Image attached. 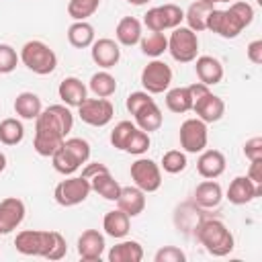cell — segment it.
I'll list each match as a JSON object with an SVG mask.
<instances>
[{
	"instance_id": "9c48e42d",
	"label": "cell",
	"mask_w": 262,
	"mask_h": 262,
	"mask_svg": "<svg viewBox=\"0 0 262 262\" xmlns=\"http://www.w3.org/2000/svg\"><path fill=\"white\" fill-rule=\"evenodd\" d=\"M131 180L137 188L143 192H156L162 186V170L160 166L149 158H139L131 164Z\"/></svg>"
},
{
	"instance_id": "7bdbcfd3",
	"label": "cell",
	"mask_w": 262,
	"mask_h": 262,
	"mask_svg": "<svg viewBox=\"0 0 262 262\" xmlns=\"http://www.w3.org/2000/svg\"><path fill=\"white\" fill-rule=\"evenodd\" d=\"M151 100H154V98L149 96V92H145V90L141 92V90H139V92H131V94L127 96V102H125V104H127V111H129L131 115H135L141 106H145V104L151 102Z\"/></svg>"
},
{
	"instance_id": "7dc6e473",
	"label": "cell",
	"mask_w": 262,
	"mask_h": 262,
	"mask_svg": "<svg viewBox=\"0 0 262 262\" xmlns=\"http://www.w3.org/2000/svg\"><path fill=\"white\" fill-rule=\"evenodd\" d=\"M248 178H250L254 184H262V158H258V160H250Z\"/></svg>"
},
{
	"instance_id": "e0dca14e",
	"label": "cell",
	"mask_w": 262,
	"mask_h": 262,
	"mask_svg": "<svg viewBox=\"0 0 262 262\" xmlns=\"http://www.w3.org/2000/svg\"><path fill=\"white\" fill-rule=\"evenodd\" d=\"M194 72L199 82L207 84V86H215L223 80V66L217 57L213 55H201L194 59Z\"/></svg>"
},
{
	"instance_id": "7a4b0ae2",
	"label": "cell",
	"mask_w": 262,
	"mask_h": 262,
	"mask_svg": "<svg viewBox=\"0 0 262 262\" xmlns=\"http://www.w3.org/2000/svg\"><path fill=\"white\" fill-rule=\"evenodd\" d=\"M254 20V8L248 2H231L229 8H213L207 16V29L223 39H235Z\"/></svg>"
},
{
	"instance_id": "d590c367",
	"label": "cell",
	"mask_w": 262,
	"mask_h": 262,
	"mask_svg": "<svg viewBox=\"0 0 262 262\" xmlns=\"http://www.w3.org/2000/svg\"><path fill=\"white\" fill-rule=\"evenodd\" d=\"M100 6V0H70L68 2V14L74 20H86L92 16Z\"/></svg>"
},
{
	"instance_id": "ee69618b",
	"label": "cell",
	"mask_w": 262,
	"mask_h": 262,
	"mask_svg": "<svg viewBox=\"0 0 262 262\" xmlns=\"http://www.w3.org/2000/svg\"><path fill=\"white\" fill-rule=\"evenodd\" d=\"M244 156L248 160H258L262 158V137H252L244 143Z\"/></svg>"
},
{
	"instance_id": "7c38bea8",
	"label": "cell",
	"mask_w": 262,
	"mask_h": 262,
	"mask_svg": "<svg viewBox=\"0 0 262 262\" xmlns=\"http://www.w3.org/2000/svg\"><path fill=\"white\" fill-rule=\"evenodd\" d=\"M180 147L186 154H201L207 147L209 135H207V123H203L199 117L196 119H186L180 125Z\"/></svg>"
},
{
	"instance_id": "83f0119b",
	"label": "cell",
	"mask_w": 262,
	"mask_h": 262,
	"mask_svg": "<svg viewBox=\"0 0 262 262\" xmlns=\"http://www.w3.org/2000/svg\"><path fill=\"white\" fill-rule=\"evenodd\" d=\"M215 6L211 2H205V0H194L188 10L184 12V20L188 25V29H192L194 33H201V31H207V16L209 12L213 10Z\"/></svg>"
},
{
	"instance_id": "484cf974",
	"label": "cell",
	"mask_w": 262,
	"mask_h": 262,
	"mask_svg": "<svg viewBox=\"0 0 262 262\" xmlns=\"http://www.w3.org/2000/svg\"><path fill=\"white\" fill-rule=\"evenodd\" d=\"M108 260L111 262H141L143 260V248L135 239L119 242L108 250Z\"/></svg>"
},
{
	"instance_id": "ab89813d",
	"label": "cell",
	"mask_w": 262,
	"mask_h": 262,
	"mask_svg": "<svg viewBox=\"0 0 262 262\" xmlns=\"http://www.w3.org/2000/svg\"><path fill=\"white\" fill-rule=\"evenodd\" d=\"M61 145L68 151H72L78 158L80 164H86L88 162V158H90V143L86 139H82V137H70V139H63Z\"/></svg>"
},
{
	"instance_id": "52a82bcc",
	"label": "cell",
	"mask_w": 262,
	"mask_h": 262,
	"mask_svg": "<svg viewBox=\"0 0 262 262\" xmlns=\"http://www.w3.org/2000/svg\"><path fill=\"white\" fill-rule=\"evenodd\" d=\"M184 20V10L176 4L154 6L143 14V25L154 33H164L166 29H176Z\"/></svg>"
},
{
	"instance_id": "f1b7e54d",
	"label": "cell",
	"mask_w": 262,
	"mask_h": 262,
	"mask_svg": "<svg viewBox=\"0 0 262 262\" xmlns=\"http://www.w3.org/2000/svg\"><path fill=\"white\" fill-rule=\"evenodd\" d=\"M41 111H43V104H41V98L35 92H20V94H16V98H14V113L20 119L33 121V119L39 117Z\"/></svg>"
},
{
	"instance_id": "277c9868",
	"label": "cell",
	"mask_w": 262,
	"mask_h": 262,
	"mask_svg": "<svg viewBox=\"0 0 262 262\" xmlns=\"http://www.w3.org/2000/svg\"><path fill=\"white\" fill-rule=\"evenodd\" d=\"M18 57H20V61H23L33 74H39V76L51 74V72L55 70V66H57V55H55V51H53L47 43H43V41H39V39L27 41V43L23 45Z\"/></svg>"
},
{
	"instance_id": "8992f818",
	"label": "cell",
	"mask_w": 262,
	"mask_h": 262,
	"mask_svg": "<svg viewBox=\"0 0 262 262\" xmlns=\"http://www.w3.org/2000/svg\"><path fill=\"white\" fill-rule=\"evenodd\" d=\"M168 51L180 63L194 61L196 53H199V37H196V33L192 29H188V27H182V25L172 29V33L168 37Z\"/></svg>"
},
{
	"instance_id": "ac0fdd59",
	"label": "cell",
	"mask_w": 262,
	"mask_h": 262,
	"mask_svg": "<svg viewBox=\"0 0 262 262\" xmlns=\"http://www.w3.org/2000/svg\"><path fill=\"white\" fill-rule=\"evenodd\" d=\"M57 94H59V98H61V102L66 104V106H80L88 96V88H86V84L80 80V78H76V76H70V78H63L61 82H59V88H57Z\"/></svg>"
},
{
	"instance_id": "3957f363",
	"label": "cell",
	"mask_w": 262,
	"mask_h": 262,
	"mask_svg": "<svg viewBox=\"0 0 262 262\" xmlns=\"http://www.w3.org/2000/svg\"><path fill=\"white\" fill-rule=\"evenodd\" d=\"M194 235L199 239L201 246H205V250L211 254V256H227L233 248H235V239H233V233L227 229V225L219 219H203L196 223V229H194Z\"/></svg>"
},
{
	"instance_id": "f546056e",
	"label": "cell",
	"mask_w": 262,
	"mask_h": 262,
	"mask_svg": "<svg viewBox=\"0 0 262 262\" xmlns=\"http://www.w3.org/2000/svg\"><path fill=\"white\" fill-rule=\"evenodd\" d=\"M68 41L76 49L90 47L94 43V27L86 20H74L68 29Z\"/></svg>"
},
{
	"instance_id": "9a60e30c",
	"label": "cell",
	"mask_w": 262,
	"mask_h": 262,
	"mask_svg": "<svg viewBox=\"0 0 262 262\" xmlns=\"http://www.w3.org/2000/svg\"><path fill=\"white\" fill-rule=\"evenodd\" d=\"M262 194V184H254L248 176H235L227 188V201L233 205H246Z\"/></svg>"
},
{
	"instance_id": "30bf717a",
	"label": "cell",
	"mask_w": 262,
	"mask_h": 262,
	"mask_svg": "<svg viewBox=\"0 0 262 262\" xmlns=\"http://www.w3.org/2000/svg\"><path fill=\"white\" fill-rule=\"evenodd\" d=\"M170 82H172V70L166 61H162L158 57L151 59L141 70V86L149 94H162L164 90H168Z\"/></svg>"
},
{
	"instance_id": "bcb514c9",
	"label": "cell",
	"mask_w": 262,
	"mask_h": 262,
	"mask_svg": "<svg viewBox=\"0 0 262 262\" xmlns=\"http://www.w3.org/2000/svg\"><path fill=\"white\" fill-rule=\"evenodd\" d=\"M66 254H68V244H66V237L59 233V237H57V242L53 244V250L49 252L47 260H61Z\"/></svg>"
},
{
	"instance_id": "8d00e7d4",
	"label": "cell",
	"mask_w": 262,
	"mask_h": 262,
	"mask_svg": "<svg viewBox=\"0 0 262 262\" xmlns=\"http://www.w3.org/2000/svg\"><path fill=\"white\" fill-rule=\"evenodd\" d=\"M149 145H151V141H149V133L141 131L139 127H135V129L131 131V135H129V139H127L123 151L133 154V156H141V154H145V151L149 149Z\"/></svg>"
},
{
	"instance_id": "ffe728a7",
	"label": "cell",
	"mask_w": 262,
	"mask_h": 262,
	"mask_svg": "<svg viewBox=\"0 0 262 262\" xmlns=\"http://www.w3.org/2000/svg\"><path fill=\"white\" fill-rule=\"evenodd\" d=\"M117 205L129 217H137L145 209V192L141 188H137L135 184L133 186H121V192L117 196Z\"/></svg>"
},
{
	"instance_id": "d6986e66",
	"label": "cell",
	"mask_w": 262,
	"mask_h": 262,
	"mask_svg": "<svg viewBox=\"0 0 262 262\" xmlns=\"http://www.w3.org/2000/svg\"><path fill=\"white\" fill-rule=\"evenodd\" d=\"M196 172L203 178H219L225 172V156L219 149H203L196 160Z\"/></svg>"
},
{
	"instance_id": "681fc988",
	"label": "cell",
	"mask_w": 262,
	"mask_h": 262,
	"mask_svg": "<svg viewBox=\"0 0 262 262\" xmlns=\"http://www.w3.org/2000/svg\"><path fill=\"white\" fill-rule=\"evenodd\" d=\"M129 4H133V6H143V4H147L149 0H127Z\"/></svg>"
},
{
	"instance_id": "f35d334b",
	"label": "cell",
	"mask_w": 262,
	"mask_h": 262,
	"mask_svg": "<svg viewBox=\"0 0 262 262\" xmlns=\"http://www.w3.org/2000/svg\"><path fill=\"white\" fill-rule=\"evenodd\" d=\"M135 127H137V125H133L131 121H119V123L115 125V129L111 131V145H113L115 149H123L125 143H127V139H129V135H131V131H133Z\"/></svg>"
},
{
	"instance_id": "ba28073f",
	"label": "cell",
	"mask_w": 262,
	"mask_h": 262,
	"mask_svg": "<svg viewBox=\"0 0 262 262\" xmlns=\"http://www.w3.org/2000/svg\"><path fill=\"white\" fill-rule=\"evenodd\" d=\"M90 192H92V188H90V180L88 178H84V176H70V178L61 180L55 186L53 199L61 207H76V205L84 203Z\"/></svg>"
},
{
	"instance_id": "4316f807",
	"label": "cell",
	"mask_w": 262,
	"mask_h": 262,
	"mask_svg": "<svg viewBox=\"0 0 262 262\" xmlns=\"http://www.w3.org/2000/svg\"><path fill=\"white\" fill-rule=\"evenodd\" d=\"M115 37L125 47H131V45L139 43V39H141V20H137L135 16H123L117 23Z\"/></svg>"
},
{
	"instance_id": "60d3db41",
	"label": "cell",
	"mask_w": 262,
	"mask_h": 262,
	"mask_svg": "<svg viewBox=\"0 0 262 262\" xmlns=\"http://www.w3.org/2000/svg\"><path fill=\"white\" fill-rule=\"evenodd\" d=\"M18 53L12 45L0 43V74H10L18 63Z\"/></svg>"
},
{
	"instance_id": "cb8c5ba5",
	"label": "cell",
	"mask_w": 262,
	"mask_h": 262,
	"mask_svg": "<svg viewBox=\"0 0 262 262\" xmlns=\"http://www.w3.org/2000/svg\"><path fill=\"white\" fill-rule=\"evenodd\" d=\"M129 225H131V217L121 211V209H115V211H108L102 219V229L108 237H115V239H123L127 233H129Z\"/></svg>"
},
{
	"instance_id": "7402d4cb",
	"label": "cell",
	"mask_w": 262,
	"mask_h": 262,
	"mask_svg": "<svg viewBox=\"0 0 262 262\" xmlns=\"http://www.w3.org/2000/svg\"><path fill=\"white\" fill-rule=\"evenodd\" d=\"M88 180H90V188H92L96 194H100V196L106 199V201H117V196H119V192H121V184L113 178V174H111L108 168H104V170L92 174Z\"/></svg>"
},
{
	"instance_id": "4fadbf2b",
	"label": "cell",
	"mask_w": 262,
	"mask_h": 262,
	"mask_svg": "<svg viewBox=\"0 0 262 262\" xmlns=\"http://www.w3.org/2000/svg\"><path fill=\"white\" fill-rule=\"evenodd\" d=\"M25 203L16 196H6L0 201V235H8L14 231L25 219Z\"/></svg>"
},
{
	"instance_id": "5b68a950",
	"label": "cell",
	"mask_w": 262,
	"mask_h": 262,
	"mask_svg": "<svg viewBox=\"0 0 262 262\" xmlns=\"http://www.w3.org/2000/svg\"><path fill=\"white\" fill-rule=\"evenodd\" d=\"M59 231H41V229H23L14 237V248L25 256L47 258L57 242Z\"/></svg>"
},
{
	"instance_id": "e575fe53",
	"label": "cell",
	"mask_w": 262,
	"mask_h": 262,
	"mask_svg": "<svg viewBox=\"0 0 262 262\" xmlns=\"http://www.w3.org/2000/svg\"><path fill=\"white\" fill-rule=\"evenodd\" d=\"M139 45H141V51H143V55H147V57H160L164 51H168V37L164 35V33H149V35H145V37H141L139 39Z\"/></svg>"
},
{
	"instance_id": "b9f144b4",
	"label": "cell",
	"mask_w": 262,
	"mask_h": 262,
	"mask_svg": "<svg viewBox=\"0 0 262 262\" xmlns=\"http://www.w3.org/2000/svg\"><path fill=\"white\" fill-rule=\"evenodd\" d=\"M154 260L156 262H184L186 254L180 248H176V246H164V248H160L156 252Z\"/></svg>"
},
{
	"instance_id": "c3c4849f",
	"label": "cell",
	"mask_w": 262,
	"mask_h": 262,
	"mask_svg": "<svg viewBox=\"0 0 262 262\" xmlns=\"http://www.w3.org/2000/svg\"><path fill=\"white\" fill-rule=\"evenodd\" d=\"M4 168H6V156L0 151V172H4Z\"/></svg>"
},
{
	"instance_id": "4dcf8cb0",
	"label": "cell",
	"mask_w": 262,
	"mask_h": 262,
	"mask_svg": "<svg viewBox=\"0 0 262 262\" xmlns=\"http://www.w3.org/2000/svg\"><path fill=\"white\" fill-rule=\"evenodd\" d=\"M166 106L178 115L192 111V96H190L188 86H178V88L168 90L166 92Z\"/></svg>"
},
{
	"instance_id": "f907efd6",
	"label": "cell",
	"mask_w": 262,
	"mask_h": 262,
	"mask_svg": "<svg viewBox=\"0 0 262 262\" xmlns=\"http://www.w3.org/2000/svg\"><path fill=\"white\" fill-rule=\"evenodd\" d=\"M205 2H211V4H217V2H229V0H205Z\"/></svg>"
},
{
	"instance_id": "5bb4252c",
	"label": "cell",
	"mask_w": 262,
	"mask_h": 262,
	"mask_svg": "<svg viewBox=\"0 0 262 262\" xmlns=\"http://www.w3.org/2000/svg\"><path fill=\"white\" fill-rule=\"evenodd\" d=\"M90 55L98 68L108 70V68H115L119 63L121 49H119V43H115L108 37H102V39H94V43L90 45Z\"/></svg>"
},
{
	"instance_id": "6da1fadb",
	"label": "cell",
	"mask_w": 262,
	"mask_h": 262,
	"mask_svg": "<svg viewBox=\"0 0 262 262\" xmlns=\"http://www.w3.org/2000/svg\"><path fill=\"white\" fill-rule=\"evenodd\" d=\"M72 127H74V115L66 104H51L43 108L35 119L33 149L43 158H51L55 149L63 143Z\"/></svg>"
},
{
	"instance_id": "74e56055",
	"label": "cell",
	"mask_w": 262,
	"mask_h": 262,
	"mask_svg": "<svg viewBox=\"0 0 262 262\" xmlns=\"http://www.w3.org/2000/svg\"><path fill=\"white\" fill-rule=\"evenodd\" d=\"M186 154L180 149H170L162 156V168L168 174H180L186 168Z\"/></svg>"
},
{
	"instance_id": "d6a6232c",
	"label": "cell",
	"mask_w": 262,
	"mask_h": 262,
	"mask_svg": "<svg viewBox=\"0 0 262 262\" xmlns=\"http://www.w3.org/2000/svg\"><path fill=\"white\" fill-rule=\"evenodd\" d=\"M51 164H53V168L59 172V174H63V176H70V174H74L82 164L78 162V158L72 154V151H68L63 145H59L57 149H55V154L51 156Z\"/></svg>"
},
{
	"instance_id": "836d02e7",
	"label": "cell",
	"mask_w": 262,
	"mask_h": 262,
	"mask_svg": "<svg viewBox=\"0 0 262 262\" xmlns=\"http://www.w3.org/2000/svg\"><path fill=\"white\" fill-rule=\"evenodd\" d=\"M23 137H25V127L18 119L8 117L0 121V141L4 145H16L23 141Z\"/></svg>"
},
{
	"instance_id": "8fae6325",
	"label": "cell",
	"mask_w": 262,
	"mask_h": 262,
	"mask_svg": "<svg viewBox=\"0 0 262 262\" xmlns=\"http://www.w3.org/2000/svg\"><path fill=\"white\" fill-rule=\"evenodd\" d=\"M78 115L86 125L92 127H104L111 123L113 115H115V106L108 98H86L80 106H78Z\"/></svg>"
},
{
	"instance_id": "2e32d148",
	"label": "cell",
	"mask_w": 262,
	"mask_h": 262,
	"mask_svg": "<svg viewBox=\"0 0 262 262\" xmlns=\"http://www.w3.org/2000/svg\"><path fill=\"white\" fill-rule=\"evenodd\" d=\"M104 235L98 229H86L78 237V256L88 262L100 260V256L104 254Z\"/></svg>"
},
{
	"instance_id": "f6af8a7d",
	"label": "cell",
	"mask_w": 262,
	"mask_h": 262,
	"mask_svg": "<svg viewBox=\"0 0 262 262\" xmlns=\"http://www.w3.org/2000/svg\"><path fill=\"white\" fill-rule=\"evenodd\" d=\"M246 55H248V59L252 61V63H262V39H254V41H250L248 43V47H246Z\"/></svg>"
},
{
	"instance_id": "44dd1931",
	"label": "cell",
	"mask_w": 262,
	"mask_h": 262,
	"mask_svg": "<svg viewBox=\"0 0 262 262\" xmlns=\"http://www.w3.org/2000/svg\"><path fill=\"white\" fill-rule=\"evenodd\" d=\"M192 111L196 113V117H199L203 123H215V121H219V119L223 117V113H225V102H223L219 96H215L213 92H209L207 96H203L201 100H196V102L192 104Z\"/></svg>"
},
{
	"instance_id": "1f68e13d",
	"label": "cell",
	"mask_w": 262,
	"mask_h": 262,
	"mask_svg": "<svg viewBox=\"0 0 262 262\" xmlns=\"http://www.w3.org/2000/svg\"><path fill=\"white\" fill-rule=\"evenodd\" d=\"M88 88H90L98 98H108V96L115 94V90H117V80H115V76H111L106 70H102V72L92 74Z\"/></svg>"
},
{
	"instance_id": "603a6c76",
	"label": "cell",
	"mask_w": 262,
	"mask_h": 262,
	"mask_svg": "<svg viewBox=\"0 0 262 262\" xmlns=\"http://www.w3.org/2000/svg\"><path fill=\"white\" fill-rule=\"evenodd\" d=\"M221 199H223V190L215 178H207L201 184H196V188H194V203L203 209L217 207L221 203Z\"/></svg>"
},
{
	"instance_id": "d4e9b609",
	"label": "cell",
	"mask_w": 262,
	"mask_h": 262,
	"mask_svg": "<svg viewBox=\"0 0 262 262\" xmlns=\"http://www.w3.org/2000/svg\"><path fill=\"white\" fill-rule=\"evenodd\" d=\"M133 117H135V125H137L141 131H145V133L158 131V129L162 127V123H164V115H162L160 106L156 104V100H151V102H147L145 106H141Z\"/></svg>"
}]
</instances>
